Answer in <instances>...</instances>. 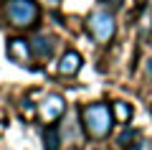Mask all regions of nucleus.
Segmentation results:
<instances>
[{
	"label": "nucleus",
	"instance_id": "11",
	"mask_svg": "<svg viewBox=\"0 0 152 150\" xmlns=\"http://www.w3.org/2000/svg\"><path fill=\"white\" fill-rule=\"evenodd\" d=\"M147 74H150V76H152V59H150V61H147Z\"/></svg>",
	"mask_w": 152,
	"mask_h": 150
},
{
	"label": "nucleus",
	"instance_id": "3",
	"mask_svg": "<svg viewBox=\"0 0 152 150\" xmlns=\"http://www.w3.org/2000/svg\"><path fill=\"white\" fill-rule=\"evenodd\" d=\"M89 31H91V36L96 38L99 43H107L112 41L114 31H117V26H114V16L109 10H96L89 16Z\"/></svg>",
	"mask_w": 152,
	"mask_h": 150
},
{
	"label": "nucleus",
	"instance_id": "1",
	"mask_svg": "<svg viewBox=\"0 0 152 150\" xmlns=\"http://www.w3.org/2000/svg\"><path fill=\"white\" fill-rule=\"evenodd\" d=\"M112 125H114V117H112V109L107 104H89L84 109V127H86V132L94 140L107 137L112 132Z\"/></svg>",
	"mask_w": 152,
	"mask_h": 150
},
{
	"label": "nucleus",
	"instance_id": "10",
	"mask_svg": "<svg viewBox=\"0 0 152 150\" xmlns=\"http://www.w3.org/2000/svg\"><path fill=\"white\" fill-rule=\"evenodd\" d=\"M134 135H137V132H134V130H124V132H122V135H119V145H127V143H129V140H132V137H134Z\"/></svg>",
	"mask_w": 152,
	"mask_h": 150
},
{
	"label": "nucleus",
	"instance_id": "4",
	"mask_svg": "<svg viewBox=\"0 0 152 150\" xmlns=\"http://www.w3.org/2000/svg\"><path fill=\"white\" fill-rule=\"evenodd\" d=\"M64 112H66V102L61 94H48L43 99V104H41V115H43L46 122H56Z\"/></svg>",
	"mask_w": 152,
	"mask_h": 150
},
{
	"label": "nucleus",
	"instance_id": "13",
	"mask_svg": "<svg viewBox=\"0 0 152 150\" xmlns=\"http://www.w3.org/2000/svg\"><path fill=\"white\" fill-rule=\"evenodd\" d=\"M48 3H53V5H56V3H58V0H48Z\"/></svg>",
	"mask_w": 152,
	"mask_h": 150
},
{
	"label": "nucleus",
	"instance_id": "9",
	"mask_svg": "<svg viewBox=\"0 0 152 150\" xmlns=\"http://www.w3.org/2000/svg\"><path fill=\"white\" fill-rule=\"evenodd\" d=\"M114 115H117V120L124 125V122H129V117H132V107L127 102H117L114 104Z\"/></svg>",
	"mask_w": 152,
	"mask_h": 150
},
{
	"label": "nucleus",
	"instance_id": "5",
	"mask_svg": "<svg viewBox=\"0 0 152 150\" xmlns=\"http://www.w3.org/2000/svg\"><path fill=\"white\" fill-rule=\"evenodd\" d=\"M31 54H33L31 46H28V41H23V38H13V41L8 43V59L15 61V64H26Z\"/></svg>",
	"mask_w": 152,
	"mask_h": 150
},
{
	"label": "nucleus",
	"instance_id": "7",
	"mask_svg": "<svg viewBox=\"0 0 152 150\" xmlns=\"http://www.w3.org/2000/svg\"><path fill=\"white\" fill-rule=\"evenodd\" d=\"M31 51L38 56V59H48V56L53 54V41H51L48 36H43V33H38V36L31 41Z\"/></svg>",
	"mask_w": 152,
	"mask_h": 150
},
{
	"label": "nucleus",
	"instance_id": "12",
	"mask_svg": "<svg viewBox=\"0 0 152 150\" xmlns=\"http://www.w3.org/2000/svg\"><path fill=\"white\" fill-rule=\"evenodd\" d=\"M112 5H114V8H119V5H122V0H112Z\"/></svg>",
	"mask_w": 152,
	"mask_h": 150
},
{
	"label": "nucleus",
	"instance_id": "2",
	"mask_svg": "<svg viewBox=\"0 0 152 150\" xmlns=\"http://www.w3.org/2000/svg\"><path fill=\"white\" fill-rule=\"evenodd\" d=\"M5 13L13 21V26H18V28L36 26V21L41 18V8H38L36 0H8Z\"/></svg>",
	"mask_w": 152,
	"mask_h": 150
},
{
	"label": "nucleus",
	"instance_id": "14",
	"mask_svg": "<svg viewBox=\"0 0 152 150\" xmlns=\"http://www.w3.org/2000/svg\"><path fill=\"white\" fill-rule=\"evenodd\" d=\"M69 150H79V148H69Z\"/></svg>",
	"mask_w": 152,
	"mask_h": 150
},
{
	"label": "nucleus",
	"instance_id": "6",
	"mask_svg": "<svg viewBox=\"0 0 152 150\" xmlns=\"http://www.w3.org/2000/svg\"><path fill=\"white\" fill-rule=\"evenodd\" d=\"M79 69H81V56L76 54V51H66V54L61 56V61H58V74L74 76Z\"/></svg>",
	"mask_w": 152,
	"mask_h": 150
},
{
	"label": "nucleus",
	"instance_id": "8",
	"mask_svg": "<svg viewBox=\"0 0 152 150\" xmlns=\"http://www.w3.org/2000/svg\"><path fill=\"white\" fill-rule=\"evenodd\" d=\"M43 143H46V150H58V143H61V132L58 127H48L43 132Z\"/></svg>",
	"mask_w": 152,
	"mask_h": 150
}]
</instances>
